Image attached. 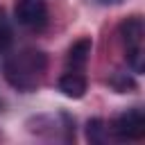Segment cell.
Wrapping results in <instances>:
<instances>
[{
	"label": "cell",
	"mask_w": 145,
	"mask_h": 145,
	"mask_svg": "<svg viewBox=\"0 0 145 145\" xmlns=\"http://www.w3.org/2000/svg\"><path fill=\"white\" fill-rule=\"evenodd\" d=\"M48 68V57L36 48H25L16 54H11L5 61V79L18 88V91H36V86L43 82Z\"/></svg>",
	"instance_id": "6da1fadb"
},
{
	"label": "cell",
	"mask_w": 145,
	"mask_h": 145,
	"mask_svg": "<svg viewBox=\"0 0 145 145\" xmlns=\"http://www.w3.org/2000/svg\"><path fill=\"white\" fill-rule=\"evenodd\" d=\"M111 131L120 138V140H138L145 136V116L140 109H127L125 113H120L113 125Z\"/></svg>",
	"instance_id": "7a4b0ae2"
},
{
	"label": "cell",
	"mask_w": 145,
	"mask_h": 145,
	"mask_svg": "<svg viewBox=\"0 0 145 145\" xmlns=\"http://www.w3.org/2000/svg\"><path fill=\"white\" fill-rule=\"evenodd\" d=\"M14 14L16 20L29 29H43L48 23V7L43 0H18Z\"/></svg>",
	"instance_id": "3957f363"
},
{
	"label": "cell",
	"mask_w": 145,
	"mask_h": 145,
	"mask_svg": "<svg viewBox=\"0 0 145 145\" xmlns=\"http://www.w3.org/2000/svg\"><path fill=\"white\" fill-rule=\"evenodd\" d=\"M143 32H145V27H143V20H140L138 16H129V18H125V20L120 23L118 34H120V41H122V45H125V52L140 48V43H143Z\"/></svg>",
	"instance_id": "277c9868"
},
{
	"label": "cell",
	"mask_w": 145,
	"mask_h": 145,
	"mask_svg": "<svg viewBox=\"0 0 145 145\" xmlns=\"http://www.w3.org/2000/svg\"><path fill=\"white\" fill-rule=\"evenodd\" d=\"M91 48H93V41H91L88 36L77 39V41L68 48V54H66V66H68V70L82 72L84 66H86V61H88V57H91Z\"/></svg>",
	"instance_id": "5b68a950"
},
{
	"label": "cell",
	"mask_w": 145,
	"mask_h": 145,
	"mask_svg": "<svg viewBox=\"0 0 145 145\" xmlns=\"http://www.w3.org/2000/svg\"><path fill=\"white\" fill-rule=\"evenodd\" d=\"M59 91L66 97H72V100L84 97V93H86V79H84V75L77 72V70H68L59 79Z\"/></svg>",
	"instance_id": "8992f818"
},
{
	"label": "cell",
	"mask_w": 145,
	"mask_h": 145,
	"mask_svg": "<svg viewBox=\"0 0 145 145\" xmlns=\"http://www.w3.org/2000/svg\"><path fill=\"white\" fill-rule=\"evenodd\" d=\"M104 134H106V127H104V122H102L100 118L88 120V125H86V136H88L91 143H102V140H104Z\"/></svg>",
	"instance_id": "52a82bcc"
},
{
	"label": "cell",
	"mask_w": 145,
	"mask_h": 145,
	"mask_svg": "<svg viewBox=\"0 0 145 145\" xmlns=\"http://www.w3.org/2000/svg\"><path fill=\"white\" fill-rule=\"evenodd\" d=\"M109 84H111V86H113L118 93H131V91L136 88L134 79H131L129 75H125V72H118V75H113Z\"/></svg>",
	"instance_id": "ba28073f"
},
{
	"label": "cell",
	"mask_w": 145,
	"mask_h": 145,
	"mask_svg": "<svg viewBox=\"0 0 145 145\" xmlns=\"http://www.w3.org/2000/svg\"><path fill=\"white\" fill-rule=\"evenodd\" d=\"M9 43H11V29H9L7 20H5L2 14H0V54L9 48Z\"/></svg>",
	"instance_id": "9c48e42d"
},
{
	"label": "cell",
	"mask_w": 145,
	"mask_h": 145,
	"mask_svg": "<svg viewBox=\"0 0 145 145\" xmlns=\"http://www.w3.org/2000/svg\"><path fill=\"white\" fill-rule=\"evenodd\" d=\"M100 2H122V0H100Z\"/></svg>",
	"instance_id": "30bf717a"
}]
</instances>
